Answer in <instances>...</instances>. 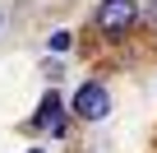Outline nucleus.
<instances>
[{
	"label": "nucleus",
	"instance_id": "3",
	"mask_svg": "<svg viewBox=\"0 0 157 153\" xmlns=\"http://www.w3.org/2000/svg\"><path fill=\"white\" fill-rule=\"evenodd\" d=\"M148 10H152V14H157V0H148Z\"/></svg>",
	"mask_w": 157,
	"mask_h": 153
},
{
	"label": "nucleus",
	"instance_id": "1",
	"mask_svg": "<svg viewBox=\"0 0 157 153\" xmlns=\"http://www.w3.org/2000/svg\"><path fill=\"white\" fill-rule=\"evenodd\" d=\"M106 111H111V98H106L102 84H83V88L74 93V116L78 121H102Z\"/></svg>",
	"mask_w": 157,
	"mask_h": 153
},
{
	"label": "nucleus",
	"instance_id": "4",
	"mask_svg": "<svg viewBox=\"0 0 157 153\" xmlns=\"http://www.w3.org/2000/svg\"><path fill=\"white\" fill-rule=\"evenodd\" d=\"M33 153H37V148H33Z\"/></svg>",
	"mask_w": 157,
	"mask_h": 153
},
{
	"label": "nucleus",
	"instance_id": "2",
	"mask_svg": "<svg viewBox=\"0 0 157 153\" xmlns=\"http://www.w3.org/2000/svg\"><path fill=\"white\" fill-rule=\"evenodd\" d=\"M97 23H102L106 33H125V28L134 23V0H106V5L97 10Z\"/></svg>",
	"mask_w": 157,
	"mask_h": 153
}]
</instances>
